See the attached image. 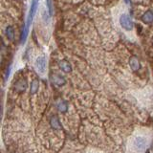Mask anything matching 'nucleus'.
Listing matches in <instances>:
<instances>
[{
    "label": "nucleus",
    "instance_id": "nucleus-10",
    "mask_svg": "<svg viewBox=\"0 0 153 153\" xmlns=\"http://www.w3.org/2000/svg\"><path fill=\"white\" fill-rule=\"evenodd\" d=\"M50 124L51 126L54 128V129H56V130H59V129L61 128V126H60V122L57 117L56 116H53L50 120Z\"/></svg>",
    "mask_w": 153,
    "mask_h": 153
},
{
    "label": "nucleus",
    "instance_id": "nucleus-13",
    "mask_svg": "<svg viewBox=\"0 0 153 153\" xmlns=\"http://www.w3.org/2000/svg\"><path fill=\"white\" fill-rule=\"evenodd\" d=\"M26 86H27L26 80H23V79H20V80H18L17 82L16 83V89L20 88V91H23V90H25Z\"/></svg>",
    "mask_w": 153,
    "mask_h": 153
},
{
    "label": "nucleus",
    "instance_id": "nucleus-15",
    "mask_svg": "<svg viewBox=\"0 0 153 153\" xmlns=\"http://www.w3.org/2000/svg\"><path fill=\"white\" fill-rule=\"evenodd\" d=\"M124 2H126V4H128L129 2H130V0H124Z\"/></svg>",
    "mask_w": 153,
    "mask_h": 153
},
{
    "label": "nucleus",
    "instance_id": "nucleus-12",
    "mask_svg": "<svg viewBox=\"0 0 153 153\" xmlns=\"http://www.w3.org/2000/svg\"><path fill=\"white\" fill-rule=\"evenodd\" d=\"M57 109H59L61 113H64L67 111V109H68V104H67V102H64V100H60V102H59V103H57Z\"/></svg>",
    "mask_w": 153,
    "mask_h": 153
},
{
    "label": "nucleus",
    "instance_id": "nucleus-5",
    "mask_svg": "<svg viewBox=\"0 0 153 153\" xmlns=\"http://www.w3.org/2000/svg\"><path fill=\"white\" fill-rule=\"evenodd\" d=\"M141 20L146 24H151L153 22V11L147 10L146 13H143L141 16Z\"/></svg>",
    "mask_w": 153,
    "mask_h": 153
},
{
    "label": "nucleus",
    "instance_id": "nucleus-7",
    "mask_svg": "<svg viewBox=\"0 0 153 153\" xmlns=\"http://www.w3.org/2000/svg\"><path fill=\"white\" fill-rule=\"evenodd\" d=\"M52 81H53V83L56 86H62L66 83V80L63 76H60V75H57V74H56L52 76Z\"/></svg>",
    "mask_w": 153,
    "mask_h": 153
},
{
    "label": "nucleus",
    "instance_id": "nucleus-3",
    "mask_svg": "<svg viewBox=\"0 0 153 153\" xmlns=\"http://www.w3.org/2000/svg\"><path fill=\"white\" fill-rule=\"evenodd\" d=\"M119 22L121 27L126 31H132L134 28V22L132 20V18L127 13H123L121 14V16L119 18Z\"/></svg>",
    "mask_w": 153,
    "mask_h": 153
},
{
    "label": "nucleus",
    "instance_id": "nucleus-11",
    "mask_svg": "<svg viewBox=\"0 0 153 153\" xmlns=\"http://www.w3.org/2000/svg\"><path fill=\"white\" fill-rule=\"evenodd\" d=\"M5 33H6V36L9 40H13L14 38V29L13 26L9 25L6 27V30H5Z\"/></svg>",
    "mask_w": 153,
    "mask_h": 153
},
{
    "label": "nucleus",
    "instance_id": "nucleus-14",
    "mask_svg": "<svg viewBox=\"0 0 153 153\" xmlns=\"http://www.w3.org/2000/svg\"><path fill=\"white\" fill-rule=\"evenodd\" d=\"M46 7L48 10V14L50 16H53V3H52V0H46Z\"/></svg>",
    "mask_w": 153,
    "mask_h": 153
},
{
    "label": "nucleus",
    "instance_id": "nucleus-8",
    "mask_svg": "<svg viewBox=\"0 0 153 153\" xmlns=\"http://www.w3.org/2000/svg\"><path fill=\"white\" fill-rule=\"evenodd\" d=\"M38 89H39V80L37 79H33V81L31 82V86H30V93L32 95L36 94L38 91Z\"/></svg>",
    "mask_w": 153,
    "mask_h": 153
},
{
    "label": "nucleus",
    "instance_id": "nucleus-1",
    "mask_svg": "<svg viewBox=\"0 0 153 153\" xmlns=\"http://www.w3.org/2000/svg\"><path fill=\"white\" fill-rule=\"evenodd\" d=\"M38 3H39V0H32L31 8H30V11H29L28 17H27V21H26V24L24 25V27L22 29V33H21V36H20L21 44H23V43L26 41V38H27L28 33H29V30H30V26L33 22V17H35V14L36 13V11H37Z\"/></svg>",
    "mask_w": 153,
    "mask_h": 153
},
{
    "label": "nucleus",
    "instance_id": "nucleus-2",
    "mask_svg": "<svg viewBox=\"0 0 153 153\" xmlns=\"http://www.w3.org/2000/svg\"><path fill=\"white\" fill-rule=\"evenodd\" d=\"M147 145V138L143 135H138L131 141V150L135 153H142L146 150Z\"/></svg>",
    "mask_w": 153,
    "mask_h": 153
},
{
    "label": "nucleus",
    "instance_id": "nucleus-9",
    "mask_svg": "<svg viewBox=\"0 0 153 153\" xmlns=\"http://www.w3.org/2000/svg\"><path fill=\"white\" fill-rule=\"evenodd\" d=\"M59 67L62 71L65 72V73H69V72L72 71V66L67 60H61L59 62Z\"/></svg>",
    "mask_w": 153,
    "mask_h": 153
},
{
    "label": "nucleus",
    "instance_id": "nucleus-6",
    "mask_svg": "<svg viewBox=\"0 0 153 153\" xmlns=\"http://www.w3.org/2000/svg\"><path fill=\"white\" fill-rule=\"evenodd\" d=\"M129 66L132 71H138L139 69L141 68V63L140 60L138 59V57L135 56H132L129 59Z\"/></svg>",
    "mask_w": 153,
    "mask_h": 153
},
{
    "label": "nucleus",
    "instance_id": "nucleus-4",
    "mask_svg": "<svg viewBox=\"0 0 153 153\" xmlns=\"http://www.w3.org/2000/svg\"><path fill=\"white\" fill-rule=\"evenodd\" d=\"M35 68L39 74L43 75L46 72L47 68V60L46 57L44 56H38L35 61Z\"/></svg>",
    "mask_w": 153,
    "mask_h": 153
}]
</instances>
